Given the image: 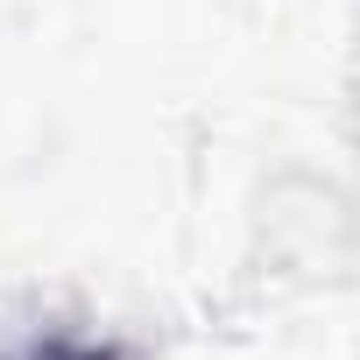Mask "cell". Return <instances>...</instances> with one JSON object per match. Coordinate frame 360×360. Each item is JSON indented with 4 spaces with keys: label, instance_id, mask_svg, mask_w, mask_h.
I'll return each instance as SVG.
<instances>
[{
    "label": "cell",
    "instance_id": "obj_1",
    "mask_svg": "<svg viewBox=\"0 0 360 360\" xmlns=\"http://www.w3.org/2000/svg\"><path fill=\"white\" fill-rule=\"evenodd\" d=\"M78 360H106V353H78Z\"/></svg>",
    "mask_w": 360,
    "mask_h": 360
}]
</instances>
